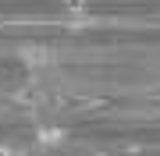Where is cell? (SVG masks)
Segmentation results:
<instances>
[{"label":"cell","instance_id":"6da1fadb","mask_svg":"<svg viewBox=\"0 0 160 156\" xmlns=\"http://www.w3.org/2000/svg\"><path fill=\"white\" fill-rule=\"evenodd\" d=\"M22 57H25V64H29V68H53V64H57V60H53L57 53L46 50V46H25Z\"/></svg>","mask_w":160,"mask_h":156},{"label":"cell","instance_id":"7a4b0ae2","mask_svg":"<svg viewBox=\"0 0 160 156\" xmlns=\"http://www.w3.org/2000/svg\"><path fill=\"white\" fill-rule=\"evenodd\" d=\"M36 139H39V145H57V142L64 139V128H61V124H57V128H39Z\"/></svg>","mask_w":160,"mask_h":156},{"label":"cell","instance_id":"3957f363","mask_svg":"<svg viewBox=\"0 0 160 156\" xmlns=\"http://www.w3.org/2000/svg\"><path fill=\"white\" fill-rule=\"evenodd\" d=\"M61 7H64V11H71V14H82V11L89 7V0H61Z\"/></svg>","mask_w":160,"mask_h":156}]
</instances>
